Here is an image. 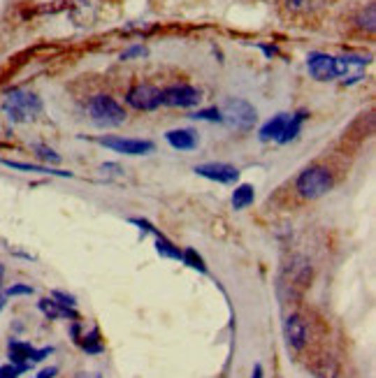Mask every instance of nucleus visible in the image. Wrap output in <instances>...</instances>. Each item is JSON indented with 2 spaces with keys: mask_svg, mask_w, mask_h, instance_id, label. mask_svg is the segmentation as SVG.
Segmentation results:
<instances>
[{
  "mask_svg": "<svg viewBox=\"0 0 376 378\" xmlns=\"http://www.w3.org/2000/svg\"><path fill=\"white\" fill-rule=\"evenodd\" d=\"M253 200H256V188L251 184H240L233 191V209L235 212H244V209H249L253 205Z\"/></svg>",
  "mask_w": 376,
  "mask_h": 378,
  "instance_id": "nucleus-18",
  "label": "nucleus"
},
{
  "mask_svg": "<svg viewBox=\"0 0 376 378\" xmlns=\"http://www.w3.org/2000/svg\"><path fill=\"white\" fill-rule=\"evenodd\" d=\"M42 100L31 91L14 89L3 100V112L12 123H31L42 114Z\"/></svg>",
  "mask_w": 376,
  "mask_h": 378,
  "instance_id": "nucleus-1",
  "label": "nucleus"
},
{
  "mask_svg": "<svg viewBox=\"0 0 376 378\" xmlns=\"http://www.w3.org/2000/svg\"><path fill=\"white\" fill-rule=\"evenodd\" d=\"M195 121H216V123H223V116H221V109L216 107H209V109H198L193 114Z\"/></svg>",
  "mask_w": 376,
  "mask_h": 378,
  "instance_id": "nucleus-27",
  "label": "nucleus"
},
{
  "mask_svg": "<svg viewBox=\"0 0 376 378\" xmlns=\"http://www.w3.org/2000/svg\"><path fill=\"white\" fill-rule=\"evenodd\" d=\"M56 374H59V367H45L35 378H54Z\"/></svg>",
  "mask_w": 376,
  "mask_h": 378,
  "instance_id": "nucleus-34",
  "label": "nucleus"
},
{
  "mask_svg": "<svg viewBox=\"0 0 376 378\" xmlns=\"http://www.w3.org/2000/svg\"><path fill=\"white\" fill-rule=\"evenodd\" d=\"M284 337H286L288 348H293V351H302L309 341V327H307L305 318L298 316V314L288 316L284 321Z\"/></svg>",
  "mask_w": 376,
  "mask_h": 378,
  "instance_id": "nucleus-13",
  "label": "nucleus"
},
{
  "mask_svg": "<svg viewBox=\"0 0 376 378\" xmlns=\"http://www.w3.org/2000/svg\"><path fill=\"white\" fill-rule=\"evenodd\" d=\"M202 100V91L191 84H172L168 89H161V105L175 107V109H188L198 107Z\"/></svg>",
  "mask_w": 376,
  "mask_h": 378,
  "instance_id": "nucleus-7",
  "label": "nucleus"
},
{
  "mask_svg": "<svg viewBox=\"0 0 376 378\" xmlns=\"http://www.w3.org/2000/svg\"><path fill=\"white\" fill-rule=\"evenodd\" d=\"M193 172L202 179L216 181V184H235V181L240 179V170L228 163H202V165H195Z\"/></svg>",
  "mask_w": 376,
  "mask_h": 378,
  "instance_id": "nucleus-12",
  "label": "nucleus"
},
{
  "mask_svg": "<svg viewBox=\"0 0 376 378\" xmlns=\"http://www.w3.org/2000/svg\"><path fill=\"white\" fill-rule=\"evenodd\" d=\"M54 348L47 346V348H33L28 341H19V339H12L10 344H7V355H10V362L12 365H17L21 369H31L35 362H42L47 358V355H52Z\"/></svg>",
  "mask_w": 376,
  "mask_h": 378,
  "instance_id": "nucleus-6",
  "label": "nucleus"
},
{
  "mask_svg": "<svg viewBox=\"0 0 376 378\" xmlns=\"http://www.w3.org/2000/svg\"><path fill=\"white\" fill-rule=\"evenodd\" d=\"M165 140H168L170 147L177 149V151H193L195 147H198V135L188 128L170 130V133L165 135Z\"/></svg>",
  "mask_w": 376,
  "mask_h": 378,
  "instance_id": "nucleus-16",
  "label": "nucleus"
},
{
  "mask_svg": "<svg viewBox=\"0 0 376 378\" xmlns=\"http://www.w3.org/2000/svg\"><path fill=\"white\" fill-rule=\"evenodd\" d=\"M3 276H5V265L0 263V283H3Z\"/></svg>",
  "mask_w": 376,
  "mask_h": 378,
  "instance_id": "nucleus-38",
  "label": "nucleus"
},
{
  "mask_svg": "<svg viewBox=\"0 0 376 378\" xmlns=\"http://www.w3.org/2000/svg\"><path fill=\"white\" fill-rule=\"evenodd\" d=\"M288 119H291V114H277L272 121H267L263 128H260V140L263 142H279V137L284 135V128Z\"/></svg>",
  "mask_w": 376,
  "mask_h": 378,
  "instance_id": "nucleus-17",
  "label": "nucleus"
},
{
  "mask_svg": "<svg viewBox=\"0 0 376 378\" xmlns=\"http://www.w3.org/2000/svg\"><path fill=\"white\" fill-rule=\"evenodd\" d=\"M332 172L323 165H312L307 170H302L295 179V191L300 193V198L305 200H318L332 188Z\"/></svg>",
  "mask_w": 376,
  "mask_h": 378,
  "instance_id": "nucleus-3",
  "label": "nucleus"
},
{
  "mask_svg": "<svg viewBox=\"0 0 376 378\" xmlns=\"http://www.w3.org/2000/svg\"><path fill=\"white\" fill-rule=\"evenodd\" d=\"M100 172L105 174V177H121V165L117 163H105V165H100Z\"/></svg>",
  "mask_w": 376,
  "mask_h": 378,
  "instance_id": "nucleus-31",
  "label": "nucleus"
},
{
  "mask_svg": "<svg viewBox=\"0 0 376 378\" xmlns=\"http://www.w3.org/2000/svg\"><path fill=\"white\" fill-rule=\"evenodd\" d=\"M126 103L137 112H154L161 107V89L154 84H135L126 93Z\"/></svg>",
  "mask_w": 376,
  "mask_h": 378,
  "instance_id": "nucleus-8",
  "label": "nucleus"
},
{
  "mask_svg": "<svg viewBox=\"0 0 376 378\" xmlns=\"http://www.w3.org/2000/svg\"><path fill=\"white\" fill-rule=\"evenodd\" d=\"M77 346H82V351L89 353V355H98V353L105 351V341L100 339L98 327H93L89 334H84V337L77 341Z\"/></svg>",
  "mask_w": 376,
  "mask_h": 378,
  "instance_id": "nucleus-21",
  "label": "nucleus"
},
{
  "mask_svg": "<svg viewBox=\"0 0 376 378\" xmlns=\"http://www.w3.org/2000/svg\"><path fill=\"white\" fill-rule=\"evenodd\" d=\"M77 378H103L100 374H77Z\"/></svg>",
  "mask_w": 376,
  "mask_h": 378,
  "instance_id": "nucleus-36",
  "label": "nucleus"
},
{
  "mask_svg": "<svg viewBox=\"0 0 376 378\" xmlns=\"http://www.w3.org/2000/svg\"><path fill=\"white\" fill-rule=\"evenodd\" d=\"M328 5V0H284V7L293 17H312Z\"/></svg>",
  "mask_w": 376,
  "mask_h": 378,
  "instance_id": "nucleus-14",
  "label": "nucleus"
},
{
  "mask_svg": "<svg viewBox=\"0 0 376 378\" xmlns=\"http://www.w3.org/2000/svg\"><path fill=\"white\" fill-rule=\"evenodd\" d=\"M309 281H312V267L305 258H291V263H286L284 272L279 276V290L284 293L288 290V297L291 300H298L302 295V290L309 286Z\"/></svg>",
  "mask_w": 376,
  "mask_h": 378,
  "instance_id": "nucleus-4",
  "label": "nucleus"
},
{
  "mask_svg": "<svg viewBox=\"0 0 376 378\" xmlns=\"http://www.w3.org/2000/svg\"><path fill=\"white\" fill-rule=\"evenodd\" d=\"M3 165L12 167V170H21V172H38V174H56V177H72V172H59V170H49V167H40V165H28V163H17V161H3Z\"/></svg>",
  "mask_w": 376,
  "mask_h": 378,
  "instance_id": "nucleus-23",
  "label": "nucleus"
},
{
  "mask_svg": "<svg viewBox=\"0 0 376 378\" xmlns=\"http://www.w3.org/2000/svg\"><path fill=\"white\" fill-rule=\"evenodd\" d=\"M182 263L188 265L191 270L195 272H200V274H207V265H205V260H202L198 253H195V249H186L182 251Z\"/></svg>",
  "mask_w": 376,
  "mask_h": 378,
  "instance_id": "nucleus-25",
  "label": "nucleus"
},
{
  "mask_svg": "<svg viewBox=\"0 0 376 378\" xmlns=\"http://www.w3.org/2000/svg\"><path fill=\"white\" fill-rule=\"evenodd\" d=\"M86 112H89L91 121L96 123L98 128H119L124 126L128 114L124 105H119L112 96H93L89 103H86Z\"/></svg>",
  "mask_w": 376,
  "mask_h": 378,
  "instance_id": "nucleus-2",
  "label": "nucleus"
},
{
  "mask_svg": "<svg viewBox=\"0 0 376 378\" xmlns=\"http://www.w3.org/2000/svg\"><path fill=\"white\" fill-rule=\"evenodd\" d=\"M38 307H40L42 314L49 318V321H59V318H70V321H79V316H77L75 309L61 307V304L56 302L54 297H42Z\"/></svg>",
  "mask_w": 376,
  "mask_h": 378,
  "instance_id": "nucleus-15",
  "label": "nucleus"
},
{
  "mask_svg": "<svg viewBox=\"0 0 376 378\" xmlns=\"http://www.w3.org/2000/svg\"><path fill=\"white\" fill-rule=\"evenodd\" d=\"M221 116H223V123H228V126L235 128V130H242V133L251 130L258 121L256 107H253L251 103H247V100H242V98L226 100V105L221 107Z\"/></svg>",
  "mask_w": 376,
  "mask_h": 378,
  "instance_id": "nucleus-5",
  "label": "nucleus"
},
{
  "mask_svg": "<svg viewBox=\"0 0 376 378\" xmlns=\"http://www.w3.org/2000/svg\"><path fill=\"white\" fill-rule=\"evenodd\" d=\"M52 297L61 304V307H68V309H75V307H77L75 295H68V293H63V290H54Z\"/></svg>",
  "mask_w": 376,
  "mask_h": 378,
  "instance_id": "nucleus-29",
  "label": "nucleus"
},
{
  "mask_svg": "<svg viewBox=\"0 0 376 378\" xmlns=\"http://www.w3.org/2000/svg\"><path fill=\"white\" fill-rule=\"evenodd\" d=\"M35 288L33 286H26V283H14L5 290V297H19V295H33Z\"/></svg>",
  "mask_w": 376,
  "mask_h": 378,
  "instance_id": "nucleus-28",
  "label": "nucleus"
},
{
  "mask_svg": "<svg viewBox=\"0 0 376 378\" xmlns=\"http://www.w3.org/2000/svg\"><path fill=\"white\" fill-rule=\"evenodd\" d=\"M370 61L363 56H337V79H342V84H356L360 79H365V70Z\"/></svg>",
  "mask_w": 376,
  "mask_h": 378,
  "instance_id": "nucleus-11",
  "label": "nucleus"
},
{
  "mask_svg": "<svg viewBox=\"0 0 376 378\" xmlns=\"http://www.w3.org/2000/svg\"><path fill=\"white\" fill-rule=\"evenodd\" d=\"M26 369H21V367H17V365H3L0 367V378H19L21 374H24Z\"/></svg>",
  "mask_w": 376,
  "mask_h": 378,
  "instance_id": "nucleus-30",
  "label": "nucleus"
},
{
  "mask_svg": "<svg viewBox=\"0 0 376 378\" xmlns=\"http://www.w3.org/2000/svg\"><path fill=\"white\" fill-rule=\"evenodd\" d=\"M312 372H314L316 378H337L339 367H337V362L332 360V358H323L321 365H314L312 367Z\"/></svg>",
  "mask_w": 376,
  "mask_h": 378,
  "instance_id": "nucleus-24",
  "label": "nucleus"
},
{
  "mask_svg": "<svg viewBox=\"0 0 376 378\" xmlns=\"http://www.w3.org/2000/svg\"><path fill=\"white\" fill-rule=\"evenodd\" d=\"M307 70L316 82H332V79H337V56L312 52L307 56Z\"/></svg>",
  "mask_w": 376,
  "mask_h": 378,
  "instance_id": "nucleus-9",
  "label": "nucleus"
},
{
  "mask_svg": "<svg viewBox=\"0 0 376 378\" xmlns=\"http://www.w3.org/2000/svg\"><path fill=\"white\" fill-rule=\"evenodd\" d=\"M100 144L117 154H126V156H147L154 154V142L149 140H128V137H103Z\"/></svg>",
  "mask_w": 376,
  "mask_h": 378,
  "instance_id": "nucleus-10",
  "label": "nucleus"
},
{
  "mask_svg": "<svg viewBox=\"0 0 376 378\" xmlns=\"http://www.w3.org/2000/svg\"><path fill=\"white\" fill-rule=\"evenodd\" d=\"M35 156L40 158V161H45V163H61V156L56 154L54 149H49L47 144H35Z\"/></svg>",
  "mask_w": 376,
  "mask_h": 378,
  "instance_id": "nucleus-26",
  "label": "nucleus"
},
{
  "mask_svg": "<svg viewBox=\"0 0 376 378\" xmlns=\"http://www.w3.org/2000/svg\"><path fill=\"white\" fill-rule=\"evenodd\" d=\"M309 119V114L307 112H295L291 114V119H288L286 123V128H284V135L279 137V144H288V142H293L295 137H298L302 133V126H305V121Z\"/></svg>",
  "mask_w": 376,
  "mask_h": 378,
  "instance_id": "nucleus-19",
  "label": "nucleus"
},
{
  "mask_svg": "<svg viewBox=\"0 0 376 378\" xmlns=\"http://www.w3.org/2000/svg\"><path fill=\"white\" fill-rule=\"evenodd\" d=\"M156 253L161 258H170V260H182V249L177 244H172L168 237L158 232L156 235Z\"/></svg>",
  "mask_w": 376,
  "mask_h": 378,
  "instance_id": "nucleus-22",
  "label": "nucleus"
},
{
  "mask_svg": "<svg viewBox=\"0 0 376 378\" xmlns=\"http://www.w3.org/2000/svg\"><path fill=\"white\" fill-rule=\"evenodd\" d=\"M147 54V49H144L142 45H135V47H130L128 52L121 54V61H128V58H135V56H144Z\"/></svg>",
  "mask_w": 376,
  "mask_h": 378,
  "instance_id": "nucleus-33",
  "label": "nucleus"
},
{
  "mask_svg": "<svg viewBox=\"0 0 376 378\" xmlns=\"http://www.w3.org/2000/svg\"><path fill=\"white\" fill-rule=\"evenodd\" d=\"M251 378H263V367H260V365H256V367H253V374H251Z\"/></svg>",
  "mask_w": 376,
  "mask_h": 378,
  "instance_id": "nucleus-35",
  "label": "nucleus"
},
{
  "mask_svg": "<svg viewBox=\"0 0 376 378\" xmlns=\"http://www.w3.org/2000/svg\"><path fill=\"white\" fill-rule=\"evenodd\" d=\"M130 223H133V225H140V230H142V232H151V235H158V230H156L149 221H144V218H130Z\"/></svg>",
  "mask_w": 376,
  "mask_h": 378,
  "instance_id": "nucleus-32",
  "label": "nucleus"
},
{
  "mask_svg": "<svg viewBox=\"0 0 376 378\" xmlns=\"http://www.w3.org/2000/svg\"><path fill=\"white\" fill-rule=\"evenodd\" d=\"M353 24H356L358 31H363L367 35H372L374 33V28H376V5L370 3L367 7H363L358 14H356V19H353Z\"/></svg>",
  "mask_w": 376,
  "mask_h": 378,
  "instance_id": "nucleus-20",
  "label": "nucleus"
},
{
  "mask_svg": "<svg viewBox=\"0 0 376 378\" xmlns=\"http://www.w3.org/2000/svg\"><path fill=\"white\" fill-rule=\"evenodd\" d=\"M5 300H7V297H5V295H0V311H3V309H5V304H7Z\"/></svg>",
  "mask_w": 376,
  "mask_h": 378,
  "instance_id": "nucleus-37",
  "label": "nucleus"
}]
</instances>
